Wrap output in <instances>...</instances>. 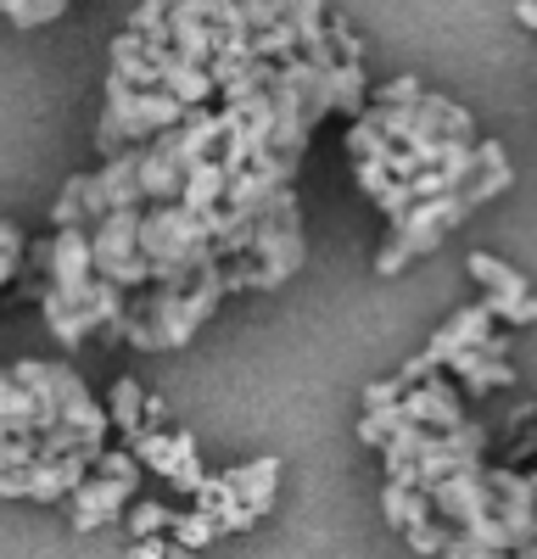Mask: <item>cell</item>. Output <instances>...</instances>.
Returning <instances> with one entry per match:
<instances>
[{
  "instance_id": "f1b7e54d",
  "label": "cell",
  "mask_w": 537,
  "mask_h": 559,
  "mask_svg": "<svg viewBox=\"0 0 537 559\" xmlns=\"http://www.w3.org/2000/svg\"><path fill=\"white\" fill-rule=\"evenodd\" d=\"M90 471H102V476H112V481H129V487H141V464H134V453L129 448H102L96 453V464Z\"/></svg>"
},
{
  "instance_id": "e575fe53",
  "label": "cell",
  "mask_w": 537,
  "mask_h": 559,
  "mask_svg": "<svg viewBox=\"0 0 537 559\" xmlns=\"http://www.w3.org/2000/svg\"><path fill=\"white\" fill-rule=\"evenodd\" d=\"M420 96V79H409V73H403V79H386L381 90H375V102H386V107H409Z\"/></svg>"
},
{
  "instance_id": "4316f807",
  "label": "cell",
  "mask_w": 537,
  "mask_h": 559,
  "mask_svg": "<svg viewBox=\"0 0 537 559\" xmlns=\"http://www.w3.org/2000/svg\"><path fill=\"white\" fill-rule=\"evenodd\" d=\"M23 247H28V241H23V229L0 218V292H7L12 280L23 274Z\"/></svg>"
},
{
  "instance_id": "2e32d148",
  "label": "cell",
  "mask_w": 537,
  "mask_h": 559,
  "mask_svg": "<svg viewBox=\"0 0 537 559\" xmlns=\"http://www.w3.org/2000/svg\"><path fill=\"white\" fill-rule=\"evenodd\" d=\"M112 73H118L123 84H134V90H163V62L146 57V39L134 34V28H123V34L112 39Z\"/></svg>"
},
{
  "instance_id": "f546056e",
  "label": "cell",
  "mask_w": 537,
  "mask_h": 559,
  "mask_svg": "<svg viewBox=\"0 0 537 559\" xmlns=\"http://www.w3.org/2000/svg\"><path fill=\"white\" fill-rule=\"evenodd\" d=\"M437 559H510V554L504 548H487V543H476L465 532H448L442 548H437Z\"/></svg>"
},
{
  "instance_id": "b9f144b4",
  "label": "cell",
  "mask_w": 537,
  "mask_h": 559,
  "mask_svg": "<svg viewBox=\"0 0 537 559\" xmlns=\"http://www.w3.org/2000/svg\"><path fill=\"white\" fill-rule=\"evenodd\" d=\"M510 559H537V532H532L526 543H515V554H510Z\"/></svg>"
},
{
  "instance_id": "d6a6232c",
  "label": "cell",
  "mask_w": 537,
  "mask_h": 559,
  "mask_svg": "<svg viewBox=\"0 0 537 559\" xmlns=\"http://www.w3.org/2000/svg\"><path fill=\"white\" fill-rule=\"evenodd\" d=\"M236 12L247 28H263V23H281L291 12V0H236Z\"/></svg>"
},
{
  "instance_id": "4fadbf2b",
  "label": "cell",
  "mask_w": 537,
  "mask_h": 559,
  "mask_svg": "<svg viewBox=\"0 0 537 559\" xmlns=\"http://www.w3.org/2000/svg\"><path fill=\"white\" fill-rule=\"evenodd\" d=\"M492 331H499V319H492L481 302H470V308H460L454 319H448L442 324V331L426 342V358L442 369L448 358H454V353H470V347H487L492 342Z\"/></svg>"
},
{
  "instance_id": "7402d4cb",
  "label": "cell",
  "mask_w": 537,
  "mask_h": 559,
  "mask_svg": "<svg viewBox=\"0 0 537 559\" xmlns=\"http://www.w3.org/2000/svg\"><path fill=\"white\" fill-rule=\"evenodd\" d=\"M141 408H146V392H141V381H112V397H107V426L112 431H123V442L141 431Z\"/></svg>"
},
{
  "instance_id": "ffe728a7",
  "label": "cell",
  "mask_w": 537,
  "mask_h": 559,
  "mask_svg": "<svg viewBox=\"0 0 537 559\" xmlns=\"http://www.w3.org/2000/svg\"><path fill=\"white\" fill-rule=\"evenodd\" d=\"M163 90H168L179 107H207V102H213V79H207V68L179 62L174 51H168V62H163Z\"/></svg>"
},
{
  "instance_id": "d6986e66",
  "label": "cell",
  "mask_w": 537,
  "mask_h": 559,
  "mask_svg": "<svg viewBox=\"0 0 537 559\" xmlns=\"http://www.w3.org/2000/svg\"><path fill=\"white\" fill-rule=\"evenodd\" d=\"M381 515H386L392 532H415V526L437 521V509H431V498H426L420 487H397V481H386V492H381Z\"/></svg>"
},
{
  "instance_id": "e0dca14e",
  "label": "cell",
  "mask_w": 537,
  "mask_h": 559,
  "mask_svg": "<svg viewBox=\"0 0 537 559\" xmlns=\"http://www.w3.org/2000/svg\"><path fill=\"white\" fill-rule=\"evenodd\" d=\"M107 213V202H102V185H96V174H73L68 185H62V197H57V207H51V218H57V229L62 224H79V229H90Z\"/></svg>"
},
{
  "instance_id": "ac0fdd59",
  "label": "cell",
  "mask_w": 537,
  "mask_h": 559,
  "mask_svg": "<svg viewBox=\"0 0 537 559\" xmlns=\"http://www.w3.org/2000/svg\"><path fill=\"white\" fill-rule=\"evenodd\" d=\"M96 185H102V202H107V207H146V202H141V174H134V146L112 152V157L102 163Z\"/></svg>"
},
{
  "instance_id": "83f0119b",
  "label": "cell",
  "mask_w": 537,
  "mask_h": 559,
  "mask_svg": "<svg viewBox=\"0 0 537 559\" xmlns=\"http://www.w3.org/2000/svg\"><path fill=\"white\" fill-rule=\"evenodd\" d=\"M325 39H331L336 62H365V39L353 34V23H347V17H331V12H325Z\"/></svg>"
},
{
  "instance_id": "8992f818",
  "label": "cell",
  "mask_w": 537,
  "mask_h": 559,
  "mask_svg": "<svg viewBox=\"0 0 537 559\" xmlns=\"http://www.w3.org/2000/svg\"><path fill=\"white\" fill-rule=\"evenodd\" d=\"M465 269H470L476 286H481V308L499 319V324H515V331L537 324V297H532L521 269H510L504 258H492V252H470Z\"/></svg>"
},
{
  "instance_id": "7a4b0ae2",
  "label": "cell",
  "mask_w": 537,
  "mask_h": 559,
  "mask_svg": "<svg viewBox=\"0 0 537 559\" xmlns=\"http://www.w3.org/2000/svg\"><path fill=\"white\" fill-rule=\"evenodd\" d=\"M308 247H302V213H297V191L281 185L268 207L252 218V241L241 258L224 263V292H275L302 269Z\"/></svg>"
},
{
  "instance_id": "1f68e13d",
  "label": "cell",
  "mask_w": 537,
  "mask_h": 559,
  "mask_svg": "<svg viewBox=\"0 0 537 559\" xmlns=\"http://www.w3.org/2000/svg\"><path fill=\"white\" fill-rule=\"evenodd\" d=\"M353 185H358V191H365L370 202L386 191V185H392V174H386V157H358L353 163Z\"/></svg>"
},
{
  "instance_id": "484cf974",
  "label": "cell",
  "mask_w": 537,
  "mask_h": 559,
  "mask_svg": "<svg viewBox=\"0 0 537 559\" xmlns=\"http://www.w3.org/2000/svg\"><path fill=\"white\" fill-rule=\"evenodd\" d=\"M168 521H174V509H168V503H157V498H141V503H134V498H129V537L168 532Z\"/></svg>"
},
{
  "instance_id": "60d3db41",
  "label": "cell",
  "mask_w": 537,
  "mask_h": 559,
  "mask_svg": "<svg viewBox=\"0 0 537 559\" xmlns=\"http://www.w3.org/2000/svg\"><path fill=\"white\" fill-rule=\"evenodd\" d=\"M515 17H521L526 28H537V0H515Z\"/></svg>"
},
{
  "instance_id": "cb8c5ba5",
  "label": "cell",
  "mask_w": 537,
  "mask_h": 559,
  "mask_svg": "<svg viewBox=\"0 0 537 559\" xmlns=\"http://www.w3.org/2000/svg\"><path fill=\"white\" fill-rule=\"evenodd\" d=\"M168 537H174L179 548H207V543L218 537V521L202 515V509H191V515H174V521H168Z\"/></svg>"
},
{
  "instance_id": "d590c367",
  "label": "cell",
  "mask_w": 537,
  "mask_h": 559,
  "mask_svg": "<svg viewBox=\"0 0 537 559\" xmlns=\"http://www.w3.org/2000/svg\"><path fill=\"white\" fill-rule=\"evenodd\" d=\"M403 537H409V548H415V554H437V548H442V537H448V526H442V521H426V526L403 532Z\"/></svg>"
},
{
  "instance_id": "5bb4252c",
  "label": "cell",
  "mask_w": 537,
  "mask_h": 559,
  "mask_svg": "<svg viewBox=\"0 0 537 559\" xmlns=\"http://www.w3.org/2000/svg\"><path fill=\"white\" fill-rule=\"evenodd\" d=\"M90 274H96V269H90V236H84L79 224H62L57 236H51V274H45V286L79 292Z\"/></svg>"
},
{
  "instance_id": "9c48e42d",
  "label": "cell",
  "mask_w": 537,
  "mask_h": 559,
  "mask_svg": "<svg viewBox=\"0 0 537 559\" xmlns=\"http://www.w3.org/2000/svg\"><path fill=\"white\" fill-rule=\"evenodd\" d=\"M487 459H476V464H465V471H454V476H442L426 498H431V509H437V521L454 532V526H470L481 509L492 503V487H487V471H481Z\"/></svg>"
},
{
  "instance_id": "7bdbcfd3",
  "label": "cell",
  "mask_w": 537,
  "mask_h": 559,
  "mask_svg": "<svg viewBox=\"0 0 537 559\" xmlns=\"http://www.w3.org/2000/svg\"><path fill=\"white\" fill-rule=\"evenodd\" d=\"M168 559H202V548H179V543L168 537Z\"/></svg>"
},
{
  "instance_id": "44dd1931",
  "label": "cell",
  "mask_w": 537,
  "mask_h": 559,
  "mask_svg": "<svg viewBox=\"0 0 537 559\" xmlns=\"http://www.w3.org/2000/svg\"><path fill=\"white\" fill-rule=\"evenodd\" d=\"M39 313H45V324H51V336H57L62 347H79V342L90 336V319L79 313V302L62 297V292H51V286L39 292Z\"/></svg>"
},
{
  "instance_id": "277c9868",
  "label": "cell",
  "mask_w": 537,
  "mask_h": 559,
  "mask_svg": "<svg viewBox=\"0 0 537 559\" xmlns=\"http://www.w3.org/2000/svg\"><path fill=\"white\" fill-rule=\"evenodd\" d=\"M179 107L168 90H134L118 73H107V107H102V129H96V152L112 157L123 146H146L152 134L179 123Z\"/></svg>"
},
{
  "instance_id": "5b68a950",
  "label": "cell",
  "mask_w": 537,
  "mask_h": 559,
  "mask_svg": "<svg viewBox=\"0 0 537 559\" xmlns=\"http://www.w3.org/2000/svg\"><path fill=\"white\" fill-rule=\"evenodd\" d=\"M84 236H90V269L112 280L118 292H134L152 280V269L141 258V207H107Z\"/></svg>"
},
{
  "instance_id": "6da1fadb",
  "label": "cell",
  "mask_w": 537,
  "mask_h": 559,
  "mask_svg": "<svg viewBox=\"0 0 537 559\" xmlns=\"http://www.w3.org/2000/svg\"><path fill=\"white\" fill-rule=\"evenodd\" d=\"M224 302V263H202L186 280H146V286L123 292V324L118 342L141 347V353H168L186 347L202 324L218 313Z\"/></svg>"
},
{
  "instance_id": "4dcf8cb0",
  "label": "cell",
  "mask_w": 537,
  "mask_h": 559,
  "mask_svg": "<svg viewBox=\"0 0 537 559\" xmlns=\"http://www.w3.org/2000/svg\"><path fill=\"white\" fill-rule=\"evenodd\" d=\"M191 498H196V509H202V515H213V521H218V509H224V503H236V492H230V476H202Z\"/></svg>"
},
{
  "instance_id": "ba28073f",
  "label": "cell",
  "mask_w": 537,
  "mask_h": 559,
  "mask_svg": "<svg viewBox=\"0 0 537 559\" xmlns=\"http://www.w3.org/2000/svg\"><path fill=\"white\" fill-rule=\"evenodd\" d=\"M510 336H492L487 347H470V353H454L442 364V376H454V381H465L460 386V397H487V392H499V386H515L521 376L510 369Z\"/></svg>"
},
{
  "instance_id": "8fae6325",
  "label": "cell",
  "mask_w": 537,
  "mask_h": 559,
  "mask_svg": "<svg viewBox=\"0 0 537 559\" xmlns=\"http://www.w3.org/2000/svg\"><path fill=\"white\" fill-rule=\"evenodd\" d=\"M397 408L409 414L415 426H431V431H448V426H460V419H465V397H460L454 381H442V369L426 376V381H415L409 392L397 397Z\"/></svg>"
},
{
  "instance_id": "52a82bcc",
  "label": "cell",
  "mask_w": 537,
  "mask_h": 559,
  "mask_svg": "<svg viewBox=\"0 0 537 559\" xmlns=\"http://www.w3.org/2000/svg\"><path fill=\"white\" fill-rule=\"evenodd\" d=\"M51 386H57V426H68V431H79L90 448H107V408L90 397V386H84V376L73 364H51Z\"/></svg>"
},
{
  "instance_id": "603a6c76",
  "label": "cell",
  "mask_w": 537,
  "mask_h": 559,
  "mask_svg": "<svg viewBox=\"0 0 537 559\" xmlns=\"http://www.w3.org/2000/svg\"><path fill=\"white\" fill-rule=\"evenodd\" d=\"M68 12V0H0V17L17 23V28H39V23H57Z\"/></svg>"
},
{
  "instance_id": "74e56055",
  "label": "cell",
  "mask_w": 537,
  "mask_h": 559,
  "mask_svg": "<svg viewBox=\"0 0 537 559\" xmlns=\"http://www.w3.org/2000/svg\"><path fill=\"white\" fill-rule=\"evenodd\" d=\"M403 392H409V386H403L397 376H392V381H375V386H365V408H386V403H397Z\"/></svg>"
},
{
  "instance_id": "f35d334b",
  "label": "cell",
  "mask_w": 537,
  "mask_h": 559,
  "mask_svg": "<svg viewBox=\"0 0 537 559\" xmlns=\"http://www.w3.org/2000/svg\"><path fill=\"white\" fill-rule=\"evenodd\" d=\"M426 376H437V364L426 358V347H420V353H415L409 364H403V369H397V381H403V386H415V381H426Z\"/></svg>"
},
{
  "instance_id": "ab89813d",
  "label": "cell",
  "mask_w": 537,
  "mask_h": 559,
  "mask_svg": "<svg viewBox=\"0 0 537 559\" xmlns=\"http://www.w3.org/2000/svg\"><path fill=\"white\" fill-rule=\"evenodd\" d=\"M152 426H168V403L146 392V408H141V431H152Z\"/></svg>"
},
{
  "instance_id": "7c38bea8",
  "label": "cell",
  "mask_w": 537,
  "mask_h": 559,
  "mask_svg": "<svg viewBox=\"0 0 537 559\" xmlns=\"http://www.w3.org/2000/svg\"><path fill=\"white\" fill-rule=\"evenodd\" d=\"M90 464H96V453H84V448H73V453H57V459H28V498L34 503H57V498H68L84 476H90Z\"/></svg>"
},
{
  "instance_id": "836d02e7",
  "label": "cell",
  "mask_w": 537,
  "mask_h": 559,
  "mask_svg": "<svg viewBox=\"0 0 537 559\" xmlns=\"http://www.w3.org/2000/svg\"><path fill=\"white\" fill-rule=\"evenodd\" d=\"M202 476H207V471H202V459H196V442H191L186 453H179V464H174V476H168V481H174L179 492H196V481H202Z\"/></svg>"
},
{
  "instance_id": "3957f363",
  "label": "cell",
  "mask_w": 537,
  "mask_h": 559,
  "mask_svg": "<svg viewBox=\"0 0 537 559\" xmlns=\"http://www.w3.org/2000/svg\"><path fill=\"white\" fill-rule=\"evenodd\" d=\"M141 258L152 280H186L202 263H213V236L207 218L191 213L186 202H146L141 207Z\"/></svg>"
},
{
  "instance_id": "30bf717a",
  "label": "cell",
  "mask_w": 537,
  "mask_h": 559,
  "mask_svg": "<svg viewBox=\"0 0 537 559\" xmlns=\"http://www.w3.org/2000/svg\"><path fill=\"white\" fill-rule=\"evenodd\" d=\"M129 498H134L129 481H112V476H102V471H90V476L68 492V503H73V532H102V526H112L123 509H129Z\"/></svg>"
},
{
  "instance_id": "8d00e7d4",
  "label": "cell",
  "mask_w": 537,
  "mask_h": 559,
  "mask_svg": "<svg viewBox=\"0 0 537 559\" xmlns=\"http://www.w3.org/2000/svg\"><path fill=\"white\" fill-rule=\"evenodd\" d=\"M129 559H168V532H152V537H129Z\"/></svg>"
},
{
  "instance_id": "9a60e30c",
  "label": "cell",
  "mask_w": 537,
  "mask_h": 559,
  "mask_svg": "<svg viewBox=\"0 0 537 559\" xmlns=\"http://www.w3.org/2000/svg\"><path fill=\"white\" fill-rule=\"evenodd\" d=\"M224 476H230L236 503H247L252 515H268V503H275V492H281V459L275 453L247 459V464H236V471H224Z\"/></svg>"
},
{
  "instance_id": "d4e9b609",
  "label": "cell",
  "mask_w": 537,
  "mask_h": 559,
  "mask_svg": "<svg viewBox=\"0 0 537 559\" xmlns=\"http://www.w3.org/2000/svg\"><path fill=\"white\" fill-rule=\"evenodd\" d=\"M129 28L146 45H168V0H141V7L129 12Z\"/></svg>"
}]
</instances>
